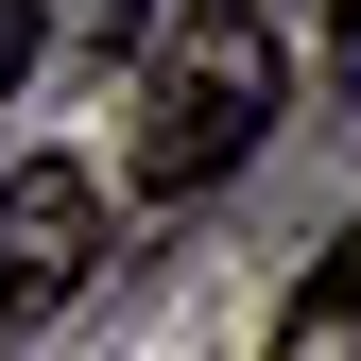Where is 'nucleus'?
<instances>
[{"label": "nucleus", "instance_id": "nucleus-1", "mask_svg": "<svg viewBox=\"0 0 361 361\" xmlns=\"http://www.w3.org/2000/svg\"><path fill=\"white\" fill-rule=\"evenodd\" d=\"M276 104H293L276 0H172V18H155V86H138V190H155V207L224 190Z\"/></svg>", "mask_w": 361, "mask_h": 361}, {"label": "nucleus", "instance_id": "nucleus-2", "mask_svg": "<svg viewBox=\"0 0 361 361\" xmlns=\"http://www.w3.org/2000/svg\"><path fill=\"white\" fill-rule=\"evenodd\" d=\"M86 241H104V190H86L69 155L0 172V327H18V310H52V293L86 276Z\"/></svg>", "mask_w": 361, "mask_h": 361}, {"label": "nucleus", "instance_id": "nucleus-3", "mask_svg": "<svg viewBox=\"0 0 361 361\" xmlns=\"http://www.w3.org/2000/svg\"><path fill=\"white\" fill-rule=\"evenodd\" d=\"M276 361H361V207H344V241L310 258V293L276 310Z\"/></svg>", "mask_w": 361, "mask_h": 361}, {"label": "nucleus", "instance_id": "nucleus-4", "mask_svg": "<svg viewBox=\"0 0 361 361\" xmlns=\"http://www.w3.org/2000/svg\"><path fill=\"white\" fill-rule=\"evenodd\" d=\"M52 18L86 35V52H121V35H155V18H172V0H52Z\"/></svg>", "mask_w": 361, "mask_h": 361}, {"label": "nucleus", "instance_id": "nucleus-5", "mask_svg": "<svg viewBox=\"0 0 361 361\" xmlns=\"http://www.w3.org/2000/svg\"><path fill=\"white\" fill-rule=\"evenodd\" d=\"M35 52H52V0H0V86H18Z\"/></svg>", "mask_w": 361, "mask_h": 361}]
</instances>
